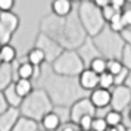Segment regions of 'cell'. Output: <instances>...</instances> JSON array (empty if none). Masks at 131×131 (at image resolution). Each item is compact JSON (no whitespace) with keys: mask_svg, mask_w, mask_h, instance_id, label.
Returning <instances> with one entry per match:
<instances>
[{"mask_svg":"<svg viewBox=\"0 0 131 131\" xmlns=\"http://www.w3.org/2000/svg\"><path fill=\"white\" fill-rule=\"evenodd\" d=\"M77 52L80 53V56L83 58L84 63L87 65V68H89V65L91 63V60L94 59V58L102 56L100 52H99V49L96 47L94 41H93V37H87L85 41L80 46V49H78Z\"/></svg>","mask_w":131,"mask_h":131,"instance_id":"obj_10","label":"cell"},{"mask_svg":"<svg viewBox=\"0 0 131 131\" xmlns=\"http://www.w3.org/2000/svg\"><path fill=\"white\" fill-rule=\"evenodd\" d=\"M15 89L18 91V94L21 97H28V96L34 91V85H32V81L31 80H25V78H18L15 81Z\"/></svg>","mask_w":131,"mask_h":131,"instance_id":"obj_17","label":"cell"},{"mask_svg":"<svg viewBox=\"0 0 131 131\" xmlns=\"http://www.w3.org/2000/svg\"><path fill=\"white\" fill-rule=\"evenodd\" d=\"M102 13H103V18H105V21L109 24V22H111V21H112V19L119 13V10H118V9H115L112 5H107V6H105L103 9H102Z\"/></svg>","mask_w":131,"mask_h":131,"instance_id":"obj_29","label":"cell"},{"mask_svg":"<svg viewBox=\"0 0 131 131\" xmlns=\"http://www.w3.org/2000/svg\"><path fill=\"white\" fill-rule=\"evenodd\" d=\"M13 6H15V0H0L2 12H12Z\"/></svg>","mask_w":131,"mask_h":131,"instance_id":"obj_35","label":"cell"},{"mask_svg":"<svg viewBox=\"0 0 131 131\" xmlns=\"http://www.w3.org/2000/svg\"><path fill=\"white\" fill-rule=\"evenodd\" d=\"M106 131H119V130H118V127H109Z\"/></svg>","mask_w":131,"mask_h":131,"instance_id":"obj_41","label":"cell"},{"mask_svg":"<svg viewBox=\"0 0 131 131\" xmlns=\"http://www.w3.org/2000/svg\"><path fill=\"white\" fill-rule=\"evenodd\" d=\"M90 69H93L96 74H105L107 71V59H105L103 56H99V58H94V59L91 60V63L89 65Z\"/></svg>","mask_w":131,"mask_h":131,"instance_id":"obj_23","label":"cell"},{"mask_svg":"<svg viewBox=\"0 0 131 131\" xmlns=\"http://www.w3.org/2000/svg\"><path fill=\"white\" fill-rule=\"evenodd\" d=\"M40 122H41V127L44 131H58L62 127V119L54 111L49 112Z\"/></svg>","mask_w":131,"mask_h":131,"instance_id":"obj_16","label":"cell"},{"mask_svg":"<svg viewBox=\"0 0 131 131\" xmlns=\"http://www.w3.org/2000/svg\"><path fill=\"white\" fill-rule=\"evenodd\" d=\"M22 116L19 107H10L7 112L0 115V131H13L16 122Z\"/></svg>","mask_w":131,"mask_h":131,"instance_id":"obj_13","label":"cell"},{"mask_svg":"<svg viewBox=\"0 0 131 131\" xmlns=\"http://www.w3.org/2000/svg\"><path fill=\"white\" fill-rule=\"evenodd\" d=\"M34 46L41 49L43 52H44V54H46V60H47V62H52V63H53L54 60L59 58V54L65 50L54 38H52L50 36H47L46 32H41V31L38 32Z\"/></svg>","mask_w":131,"mask_h":131,"instance_id":"obj_6","label":"cell"},{"mask_svg":"<svg viewBox=\"0 0 131 131\" xmlns=\"http://www.w3.org/2000/svg\"><path fill=\"white\" fill-rule=\"evenodd\" d=\"M128 118L131 119V107H130V111H128Z\"/></svg>","mask_w":131,"mask_h":131,"instance_id":"obj_43","label":"cell"},{"mask_svg":"<svg viewBox=\"0 0 131 131\" xmlns=\"http://www.w3.org/2000/svg\"><path fill=\"white\" fill-rule=\"evenodd\" d=\"M41 75V66H36V69H34V80H38Z\"/></svg>","mask_w":131,"mask_h":131,"instance_id":"obj_40","label":"cell"},{"mask_svg":"<svg viewBox=\"0 0 131 131\" xmlns=\"http://www.w3.org/2000/svg\"><path fill=\"white\" fill-rule=\"evenodd\" d=\"M96 116H91V115H85L83 118L80 119V122H78V127H80V130H84V131H91L93 128V121H94Z\"/></svg>","mask_w":131,"mask_h":131,"instance_id":"obj_30","label":"cell"},{"mask_svg":"<svg viewBox=\"0 0 131 131\" xmlns=\"http://www.w3.org/2000/svg\"><path fill=\"white\" fill-rule=\"evenodd\" d=\"M53 74L62 75V77H80V74L87 68L84 63L83 58L80 56L77 50H69L65 49L59 58L52 63Z\"/></svg>","mask_w":131,"mask_h":131,"instance_id":"obj_5","label":"cell"},{"mask_svg":"<svg viewBox=\"0 0 131 131\" xmlns=\"http://www.w3.org/2000/svg\"><path fill=\"white\" fill-rule=\"evenodd\" d=\"M27 60H28L30 63H32L34 66H41L43 63L46 62V54H44V52H43L40 47H36V46H34V47L27 53Z\"/></svg>","mask_w":131,"mask_h":131,"instance_id":"obj_20","label":"cell"},{"mask_svg":"<svg viewBox=\"0 0 131 131\" xmlns=\"http://www.w3.org/2000/svg\"><path fill=\"white\" fill-rule=\"evenodd\" d=\"M131 105V87L130 85H115L112 90V102L111 109L124 112Z\"/></svg>","mask_w":131,"mask_h":131,"instance_id":"obj_8","label":"cell"},{"mask_svg":"<svg viewBox=\"0 0 131 131\" xmlns=\"http://www.w3.org/2000/svg\"><path fill=\"white\" fill-rule=\"evenodd\" d=\"M12 63H0V91L6 90L10 84H13L16 80H13Z\"/></svg>","mask_w":131,"mask_h":131,"instance_id":"obj_15","label":"cell"},{"mask_svg":"<svg viewBox=\"0 0 131 131\" xmlns=\"http://www.w3.org/2000/svg\"><path fill=\"white\" fill-rule=\"evenodd\" d=\"M130 75H131V69L124 66V69L119 72L118 75H115V85H125L127 81H128V78H130Z\"/></svg>","mask_w":131,"mask_h":131,"instance_id":"obj_28","label":"cell"},{"mask_svg":"<svg viewBox=\"0 0 131 131\" xmlns=\"http://www.w3.org/2000/svg\"><path fill=\"white\" fill-rule=\"evenodd\" d=\"M99 87L102 89L111 90L112 87H115V75H112L111 72H105L100 75V81H99Z\"/></svg>","mask_w":131,"mask_h":131,"instance_id":"obj_26","label":"cell"},{"mask_svg":"<svg viewBox=\"0 0 131 131\" xmlns=\"http://www.w3.org/2000/svg\"><path fill=\"white\" fill-rule=\"evenodd\" d=\"M72 0H53L52 12L59 18H66L72 13Z\"/></svg>","mask_w":131,"mask_h":131,"instance_id":"obj_14","label":"cell"},{"mask_svg":"<svg viewBox=\"0 0 131 131\" xmlns=\"http://www.w3.org/2000/svg\"><path fill=\"white\" fill-rule=\"evenodd\" d=\"M105 119H106V122L109 127H118V125L122 124V112H118V111L111 109L109 112H106Z\"/></svg>","mask_w":131,"mask_h":131,"instance_id":"obj_24","label":"cell"},{"mask_svg":"<svg viewBox=\"0 0 131 131\" xmlns=\"http://www.w3.org/2000/svg\"><path fill=\"white\" fill-rule=\"evenodd\" d=\"M121 16H122V21H124L127 30H131V7H125L121 12Z\"/></svg>","mask_w":131,"mask_h":131,"instance_id":"obj_34","label":"cell"},{"mask_svg":"<svg viewBox=\"0 0 131 131\" xmlns=\"http://www.w3.org/2000/svg\"><path fill=\"white\" fill-rule=\"evenodd\" d=\"M74 3H83V2H85V0H72Z\"/></svg>","mask_w":131,"mask_h":131,"instance_id":"obj_42","label":"cell"},{"mask_svg":"<svg viewBox=\"0 0 131 131\" xmlns=\"http://www.w3.org/2000/svg\"><path fill=\"white\" fill-rule=\"evenodd\" d=\"M78 18L81 21V25L87 32L89 37L99 36L102 31L106 28V21L103 18L102 9L93 5L90 0H85L83 3H80L78 7Z\"/></svg>","mask_w":131,"mask_h":131,"instance_id":"obj_3","label":"cell"},{"mask_svg":"<svg viewBox=\"0 0 131 131\" xmlns=\"http://www.w3.org/2000/svg\"><path fill=\"white\" fill-rule=\"evenodd\" d=\"M121 36H122V38L127 44H131V30H125Z\"/></svg>","mask_w":131,"mask_h":131,"instance_id":"obj_39","label":"cell"},{"mask_svg":"<svg viewBox=\"0 0 131 131\" xmlns=\"http://www.w3.org/2000/svg\"><path fill=\"white\" fill-rule=\"evenodd\" d=\"M10 107H12V106H10L9 100L6 99L5 93H3V91H0V115H2V113H5V112H7Z\"/></svg>","mask_w":131,"mask_h":131,"instance_id":"obj_33","label":"cell"},{"mask_svg":"<svg viewBox=\"0 0 131 131\" xmlns=\"http://www.w3.org/2000/svg\"><path fill=\"white\" fill-rule=\"evenodd\" d=\"M127 0H111V5H112L115 9H118L119 12H122L125 9V6H127Z\"/></svg>","mask_w":131,"mask_h":131,"instance_id":"obj_36","label":"cell"},{"mask_svg":"<svg viewBox=\"0 0 131 131\" xmlns=\"http://www.w3.org/2000/svg\"><path fill=\"white\" fill-rule=\"evenodd\" d=\"M80 131H84V130H80Z\"/></svg>","mask_w":131,"mask_h":131,"instance_id":"obj_45","label":"cell"},{"mask_svg":"<svg viewBox=\"0 0 131 131\" xmlns=\"http://www.w3.org/2000/svg\"><path fill=\"white\" fill-rule=\"evenodd\" d=\"M58 131H80V127L74 122H68V124H62V127Z\"/></svg>","mask_w":131,"mask_h":131,"instance_id":"obj_37","label":"cell"},{"mask_svg":"<svg viewBox=\"0 0 131 131\" xmlns=\"http://www.w3.org/2000/svg\"><path fill=\"white\" fill-rule=\"evenodd\" d=\"M107 128H109V125H107L105 116H96L94 121H93L91 131H106Z\"/></svg>","mask_w":131,"mask_h":131,"instance_id":"obj_31","label":"cell"},{"mask_svg":"<svg viewBox=\"0 0 131 131\" xmlns=\"http://www.w3.org/2000/svg\"><path fill=\"white\" fill-rule=\"evenodd\" d=\"M107 27L113 31V32H116V34H122L125 30H127V27H125L124 21H122V16H121V12L115 16V18L107 24Z\"/></svg>","mask_w":131,"mask_h":131,"instance_id":"obj_25","label":"cell"},{"mask_svg":"<svg viewBox=\"0 0 131 131\" xmlns=\"http://www.w3.org/2000/svg\"><path fill=\"white\" fill-rule=\"evenodd\" d=\"M124 69V63L121 59H107V72L112 75H118Z\"/></svg>","mask_w":131,"mask_h":131,"instance_id":"obj_27","label":"cell"},{"mask_svg":"<svg viewBox=\"0 0 131 131\" xmlns=\"http://www.w3.org/2000/svg\"><path fill=\"white\" fill-rule=\"evenodd\" d=\"M53 109V102L50 99L49 93L43 89L34 90L28 97H25L21 107H19L22 116H28V118L36 119V121H41Z\"/></svg>","mask_w":131,"mask_h":131,"instance_id":"obj_2","label":"cell"},{"mask_svg":"<svg viewBox=\"0 0 131 131\" xmlns=\"http://www.w3.org/2000/svg\"><path fill=\"white\" fill-rule=\"evenodd\" d=\"M0 60L2 63H13L16 60V49L12 44H5L0 52Z\"/></svg>","mask_w":131,"mask_h":131,"instance_id":"obj_22","label":"cell"},{"mask_svg":"<svg viewBox=\"0 0 131 131\" xmlns=\"http://www.w3.org/2000/svg\"><path fill=\"white\" fill-rule=\"evenodd\" d=\"M99 81H100V75L96 74L93 69L90 68H85L80 77H78V83L81 85V89L85 90V91H93L99 87Z\"/></svg>","mask_w":131,"mask_h":131,"instance_id":"obj_11","label":"cell"},{"mask_svg":"<svg viewBox=\"0 0 131 131\" xmlns=\"http://www.w3.org/2000/svg\"><path fill=\"white\" fill-rule=\"evenodd\" d=\"M90 100L93 102V105L97 109H105V107L111 106V102H112V90L97 87L96 90H93L90 93Z\"/></svg>","mask_w":131,"mask_h":131,"instance_id":"obj_12","label":"cell"},{"mask_svg":"<svg viewBox=\"0 0 131 131\" xmlns=\"http://www.w3.org/2000/svg\"><path fill=\"white\" fill-rule=\"evenodd\" d=\"M121 60H122L124 66L131 69V44H125L124 50H122V54H121Z\"/></svg>","mask_w":131,"mask_h":131,"instance_id":"obj_32","label":"cell"},{"mask_svg":"<svg viewBox=\"0 0 131 131\" xmlns=\"http://www.w3.org/2000/svg\"><path fill=\"white\" fill-rule=\"evenodd\" d=\"M13 131H38V121L31 119L28 116H21Z\"/></svg>","mask_w":131,"mask_h":131,"instance_id":"obj_18","label":"cell"},{"mask_svg":"<svg viewBox=\"0 0 131 131\" xmlns=\"http://www.w3.org/2000/svg\"><path fill=\"white\" fill-rule=\"evenodd\" d=\"M93 41H94L96 47L99 49L100 54L103 58L106 56V59H121L122 50L127 44L122 36L113 32L109 27L105 28L99 36L93 37Z\"/></svg>","mask_w":131,"mask_h":131,"instance_id":"obj_4","label":"cell"},{"mask_svg":"<svg viewBox=\"0 0 131 131\" xmlns=\"http://www.w3.org/2000/svg\"><path fill=\"white\" fill-rule=\"evenodd\" d=\"M34 69H36V66L32 65V63H30L28 60H25V62H19L18 68H16L18 78L34 80Z\"/></svg>","mask_w":131,"mask_h":131,"instance_id":"obj_21","label":"cell"},{"mask_svg":"<svg viewBox=\"0 0 131 131\" xmlns=\"http://www.w3.org/2000/svg\"><path fill=\"white\" fill-rule=\"evenodd\" d=\"M93 5H96L97 7H100V9H103L105 6H107V5H111V0H90Z\"/></svg>","mask_w":131,"mask_h":131,"instance_id":"obj_38","label":"cell"},{"mask_svg":"<svg viewBox=\"0 0 131 131\" xmlns=\"http://www.w3.org/2000/svg\"><path fill=\"white\" fill-rule=\"evenodd\" d=\"M96 111H97V107L93 105L90 97H83V99H80L71 106V122L78 124L80 119L85 116V115L96 116Z\"/></svg>","mask_w":131,"mask_h":131,"instance_id":"obj_9","label":"cell"},{"mask_svg":"<svg viewBox=\"0 0 131 131\" xmlns=\"http://www.w3.org/2000/svg\"><path fill=\"white\" fill-rule=\"evenodd\" d=\"M3 93H5L6 99L9 100V103H10L12 107H21L22 102H24V97H21V96L18 94V91L15 89V83L10 84L6 90H3Z\"/></svg>","mask_w":131,"mask_h":131,"instance_id":"obj_19","label":"cell"},{"mask_svg":"<svg viewBox=\"0 0 131 131\" xmlns=\"http://www.w3.org/2000/svg\"><path fill=\"white\" fill-rule=\"evenodd\" d=\"M127 2H128V3H130V5H131V0H127Z\"/></svg>","mask_w":131,"mask_h":131,"instance_id":"obj_44","label":"cell"},{"mask_svg":"<svg viewBox=\"0 0 131 131\" xmlns=\"http://www.w3.org/2000/svg\"><path fill=\"white\" fill-rule=\"evenodd\" d=\"M19 28V18L13 12L0 13V43L2 46L9 44L13 34Z\"/></svg>","mask_w":131,"mask_h":131,"instance_id":"obj_7","label":"cell"},{"mask_svg":"<svg viewBox=\"0 0 131 131\" xmlns=\"http://www.w3.org/2000/svg\"><path fill=\"white\" fill-rule=\"evenodd\" d=\"M46 91L54 106H72L75 102L83 99L81 85L75 77H62L52 74L46 80Z\"/></svg>","mask_w":131,"mask_h":131,"instance_id":"obj_1","label":"cell"}]
</instances>
